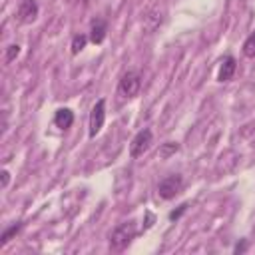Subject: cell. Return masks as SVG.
I'll return each mask as SVG.
<instances>
[{
	"instance_id": "3957f363",
	"label": "cell",
	"mask_w": 255,
	"mask_h": 255,
	"mask_svg": "<svg viewBox=\"0 0 255 255\" xmlns=\"http://www.w3.org/2000/svg\"><path fill=\"white\" fill-rule=\"evenodd\" d=\"M151 141H153V133H151V129H147V128L139 129V131L133 135L131 143H129V155H131V157H139V155H143V153L151 147Z\"/></svg>"
},
{
	"instance_id": "30bf717a",
	"label": "cell",
	"mask_w": 255,
	"mask_h": 255,
	"mask_svg": "<svg viewBox=\"0 0 255 255\" xmlns=\"http://www.w3.org/2000/svg\"><path fill=\"white\" fill-rule=\"evenodd\" d=\"M175 151H179V143H177V141H165V143L159 145L157 157H159V159H169Z\"/></svg>"
},
{
	"instance_id": "7c38bea8",
	"label": "cell",
	"mask_w": 255,
	"mask_h": 255,
	"mask_svg": "<svg viewBox=\"0 0 255 255\" xmlns=\"http://www.w3.org/2000/svg\"><path fill=\"white\" fill-rule=\"evenodd\" d=\"M20 227H22V223H14V225H10V227L0 235V243H2V245H6V243H8V241H10V239L20 231Z\"/></svg>"
},
{
	"instance_id": "9a60e30c",
	"label": "cell",
	"mask_w": 255,
	"mask_h": 255,
	"mask_svg": "<svg viewBox=\"0 0 255 255\" xmlns=\"http://www.w3.org/2000/svg\"><path fill=\"white\" fill-rule=\"evenodd\" d=\"M185 209H187V203H183V205H179V209H177V211H171V213H169V219H171V221H175V219H179V217H181V213H183Z\"/></svg>"
},
{
	"instance_id": "7a4b0ae2",
	"label": "cell",
	"mask_w": 255,
	"mask_h": 255,
	"mask_svg": "<svg viewBox=\"0 0 255 255\" xmlns=\"http://www.w3.org/2000/svg\"><path fill=\"white\" fill-rule=\"evenodd\" d=\"M181 189H183V177L179 173L165 175L157 185V193L161 199H173Z\"/></svg>"
},
{
	"instance_id": "e0dca14e",
	"label": "cell",
	"mask_w": 255,
	"mask_h": 255,
	"mask_svg": "<svg viewBox=\"0 0 255 255\" xmlns=\"http://www.w3.org/2000/svg\"><path fill=\"white\" fill-rule=\"evenodd\" d=\"M0 175H2V183H0V185H2V189H6V187H8V181H10V173H8L6 169H2Z\"/></svg>"
},
{
	"instance_id": "8fae6325",
	"label": "cell",
	"mask_w": 255,
	"mask_h": 255,
	"mask_svg": "<svg viewBox=\"0 0 255 255\" xmlns=\"http://www.w3.org/2000/svg\"><path fill=\"white\" fill-rule=\"evenodd\" d=\"M86 44H88V36L76 34V36L72 38V54H80V52L86 48Z\"/></svg>"
},
{
	"instance_id": "8992f818",
	"label": "cell",
	"mask_w": 255,
	"mask_h": 255,
	"mask_svg": "<svg viewBox=\"0 0 255 255\" xmlns=\"http://www.w3.org/2000/svg\"><path fill=\"white\" fill-rule=\"evenodd\" d=\"M38 18V4L36 0H22L16 10V20L20 24H32Z\"/></svg>"
},
{
	"instance_id": "9c48e42d",
	"label": "cell",
	"mask_w": 255,
	"mask_h": 255,
	"mask_svg": "<svg viewBox=\"0 0 255 255\" xmlns=\"http://www.w3.org/2000/svg\"><path fill=\"white\" fill-rule=\"evenodd\" d=\"M106 32H108L106 22H104V20H96V22L92 24V30H90V40H92L94 44H102L104 38H106Z\"/></svg>"
},
{
	"instance_id": "ac0fdd59",
	"label": "cell",
	"mask_w": 255,
	"mask_h": 255,
	"mask_svg": "<svg viewBox=\"0 0 255 255\" xmlns=\"http://www.w3.org/2000/svg\"><path fill=\"white\" fill-rule=\"evenodd\" d=\"M245 247H247V243H245V241L237 243V245H235V253H243V251H245Z\"/></svg>"
},
{
	"instance_id": "5bb4252c",
	"label": "cell",
	"mask_w": 255,
	"mask_h": 255,
	"mask_svg": "<svg viewBox=\"0 0 255 255\" xmlns=\"http://www.w3.org/2000/svg\"><path fill=\"white\" fill-rule=\"evenodd\" d=\"M18 54H20V46H18V44H10V46L6 48L4 62H6V64H10L12 60H16V58H18Z\"/></svg>"
},
{
	"instance_id": "ba28073f",
	"label": "cell",
	"mask_w": 255,
	"mask_h": 255,
	"mask_svg": "<svg viewBox=\"0 0 255 255\" xmlns=\"http://www.w3.org/2000/svg\"><path fill=\"white\" fill-rule=\"evenodd\" d=\"M54 124L62 129H68L72 124H74V112L70 108H60L54 116Z\"/></svg>"
},
{
	"instance_id": "5b68a950",
	"label": "cell",
	"mask_w": 255,
	"mask_h": 255,
	"mask_svg": "<svg viewBox=\"0 0 255 255\" xmlns=\"http://www.w3.org/2000/svg\"><path fill=\"white\" fill-rule=\"evenodd\" d=\"M106 120V100H98L90 112V137H96Z\"/></svg>"
},
{
	"instance_id": "6da1fadb",
	"label": "cell",
	"mask_w": 255,
	"mask_h": 255,
	"mask_svg": "<svg viewBox=\"0 0 255 255\" xmlns=\"http://www.w3.org/2000/svg\"><path fill=\"white\" fill-rule=\"evenodd\" d=\"M135 237V223L133 221H126L120 223L112 233H110V247L114 251H122L129 245V241Z\"/></svg>"
},
{
	"instance_id": "2e32d148",
	"label": "cell",
	"mask_w": 255,
	"mask_h": 255,
	"mask_svg": "<svg viewBox=\"0 0 255 255\" xmlns=\"http://www.w3.org/2000/svg\"><path fill=\"white\" fill-rule=\"evenodd\" d=\"M153 221H155L153 213H151V211H145V223H143V229H149V227L153 225Z\"/></svg>"
},
{
	"instance_id": "52a82bcc",
	"label": "cell",
	"mask_w": 255,
	"mask_h": 255,
	"mask_svg": "<svg viewBox=\"0 0 255 255\" xmlns=\"http://www.w3.org/2000/svg\"><path fill=\"white\" fill-rule=\"evenodd\" d=\"M235 70H237V62H235V58H233V56H227V58L223 60L221 68H219V76H217V80H219V82H229V80L233 78Z\"/></svg>"
},
{
	"instance_id": "4fadbf2b",
	"label": "cell",
	"mask_w": 255,
	"mask_h": 255,
	"mask_svg": "<svg viewBox=\"0 0 255 255\" xmlns=\"http://www.w3.org/2000/svg\"><path fill=\"white\" fill-rule=\"evenodd\" d=\"M243 54L247 58H255V34H251L245 42H243Z\"/></svg>"
},
{
	"instance_id": "277c9868",
	"label": "cell",
	"mask_w": 255,
	"mask_h": 255,
	"mask_svg": "<svg viewBox=\"0 0 255 255\" xmlns=\"http://www.w3.org/2000/svg\"><path fill=\"white\" fill-rule=\"evenodd\" d=\"M141 88V78L137 72H126L120 80V94L124 98H135Z\"/></svg>"
}]
</instances>
